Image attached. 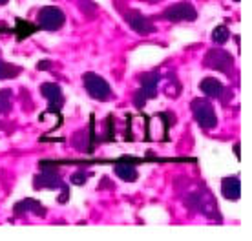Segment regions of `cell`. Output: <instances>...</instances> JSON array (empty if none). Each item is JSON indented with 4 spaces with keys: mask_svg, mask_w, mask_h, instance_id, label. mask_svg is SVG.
Masks as SVG:
<instances>
[{
    "mask_svg": "<svg viewBox=\"0 0 252 241\" xmlns=\"http://www.w3.org/2000/svg\"><path fill=\"white\" fill-rule=\"evenodd\" d=\"M185 205L187 209L192 210V212H197V214H203V216L210 217V219H218L221 221V214L220 209H218V203H216L214 196L205 188V186H197L195 190H190L185 197Z\"/></svg>",
    "mask_w": 252,
    "mask_h": 241,
    "instance_id": "obj_1",
    "label": "cell"
},
{
    "mask_svg": "<svg viewBox=\"0 0 252 241\" xmlns=\"http://www.w3.org/2000/svg\"><path fill=\"white\" fill-rule=\"evenodd\" d=\"M38 172L33 178V188L35 190H61L64 186V181L61 178V170L55 163L51 161H40Z\"/></svg>",
    "mask_w": 252,
    "mask_h": 241,
    "instance_id": "obj_2",
    "label": "cell"
},
{
    "mask_svg": "<svg viewBox=\"0 0 252 241\" xmlns=\"http://www.w3.org/2000/svg\"><path fill=\"white\" fill-rule=\"evenodd\" d=\"M159 81H161V73L159 70L156 71H148V73H143L139 77V84L141 88L133 93V106L137 110H141L145 106V102L148 99H156L159 91Z\"/></svg>",
    "mask_w": 252,
    "mask_h": 241,
    "instance_id": "obj_3",
    "label": "cell"
},
{
    "mask_svg": "<svg viewBox=\"0 0 252 241\" xmlns=\"http://www.w3.org/2000/svg\"><path fill=\"white\" fill-rule=\"evenodd\" d=\"M192 114H194L195 122L203 128V130H214L218 126V115H216V110L212 106V102L208 99H194L192 104Z\"/></svg>",
    "mask_w": 252,
    "mask_h": 241,
    "instance_id": "obj_4",
    "label": "cell"
},
{
    "mask_svg": "<svg viewBox=\"0 0 252 241\" xmlns=\"http://www.w3.org/2000/svg\"><path fill=\"white\" fill-rule=\"evenodd\" d=\"M82 84L90 93V97L95 101H108L112 97V88H110L108 81L94 71H86L82 75Z\"/></svg>",
    "mask_w": 252,
    "mask_h": 241,
    "instance_id": "obj_5",
    "label": "cell"
},
{
    "mask_svg": "<svg viewBox=\"0 0 252 241\" xmlns=\"http://www.w3.org/2000/svg\"><path fill=\"white\" fill-rule=\"evenodd\" d=\"M66 22V15L57 6H44L37 13V26L38 30L44 31H59Z\"/></svg>",
    "mask_w": 252,
    "mask_h": 241,
    "instance_id": "obj_6",
    "label": "cell"
},
{
    "mask_svg": "<svg viewBox=\"0 0 252 241\" xmlns=\"http://www.w3.org/2000/svg\"><path fill=\"white\" fill-rule=\"evenodd\" d=\"M203 64L210 68V70H218L225 75H230V70L234 66V57L225 50H220V48H212V50L207 51L205 55V60Z\"/></svg>",
    "mask_w": 252,
    "mask_h": 241,
    "instance_id": "obj_7",
    "label": "cell"
},
{
    "mask_svg": "<svg viewBox=\"0 0 252 241\" xmlns=\"http://www.w3.org/2000/svg\"><path fill=\"white\" fill-rule=\"evenodd\" d=\"M161 17L168 22H194L197 19V11L190 2H176L166 7Z\"/></svg>",
    "mask_w": 252,
    "mask_h": 241,
    "instance_id": "obj_8",
    "label": "cell"
},
{
    "mask_svg": "<svg viewBox=\"0 0 252 241\" xmlns=\"http://www.w3.org/2000/svg\"><path fill=\"white\" fill-rule=\"evenodd\" d=\"M123 15H125V20L126 24L130 26V30L135 31L137 35H150V33H154L158 30L154 26V22L148 17H145L139 9H126Z\"/></svg>",
    "mask_w": 252,
    "mask_h": 241,
    "instance_id": "obj_9",
    "label": "cell"
},
{
    "mask_svg": "<svg viewBox=\"0 0 252 241\" xmlns=\"http://www.w3.org/2000/svg\"><path fill=\"white\" fill-rule=\"evenodd\" d=\"M40 93L48 101V112L50 114H61L64 106V95L61 86L55 83H44L40 86Z\"/></svg>",
    "mask_w": 252,
    "mask_h": 241,
    "instance_id": "obj_10",
    "label": "cell"
},
{
    "mask_svg": "<svg viewBox=\"0 0 252 241\" xmlns=\"http://www.w3.org/2000/svg\"><path fill=\"white\" fill-rule=\"evenodd\" d=\"M24 212H33V214H37L40 217H44L48 214L46 207H42V203L37 201V199H33V197H28V199H22L19 203H15V207H13V214L15 216H22Z\"/></svg>",
    "mask_w": 252,
    "mask_h": 241,
    "instance_id": "obj_11",
    "label": "cell"
},
{
    "mask_svg": "<svg viewBox=\"0 0 252 241\" xmlns=\"http://www.w3.org/2000/svg\"><path fill=\"white\" fill-rule=\"evenodd\" d=\"M221 196L230 201H238L241 197V183L238 176H228L221 179Z\"/></svg>",
    "mask_w": 252,
    "mask_h": 241,
    "instance_id": "obj_12",
    "label": "cell"
},
{
    "mask_svg": "<svg viewBox=\"0 0 252 241\" xmlns=\"http://www.w3.org/2000/svg\"><path fill=\"white\" fill-rule=\"evenodd\" d=\"M114 172L117 178L126 181V183H133V181H137V178H139L137 166L132 165V163L126 161V159H123V161H119V163H115Z\"/></svg>",
    "mask_w": 252,
    "mask_h": 241,
    "instance_id": "obj_13",
    "label": "cell"
},
{
    "mask_svg": "<svg viewBox=\"0 0 252 241\" xmlns=\"http://www.w3.org/2000/svg\"><path fill=\"white\" fill-rule=\"evenodd\" d=\"M199 90L207 97H210V99H221L223 91H225V86L216 77H205L201 83H199Z\"/></svg>",
    "mask_w": 252,
    "mask_h": 241,
    "instance_id": "obj_14",
    "label": "cell"
},
{
    "mask_svg": "<svg viewBox=\"0 0 252 241\" xmlns=\"http://www.w3.org/2000/svg\"><path fill=\"white\" fill-rule=\"evenodd\" d=\"M22 73V68L17 64H9L0 60V81H6V79H15Z\"/></svg>",
    "mask_w": 252,
    "mask_h": 241,
    "instance_id": "obj_15",
    "label": "cell"
},
{
    "mask_svg": "<svg viewBox=\"0 0 252 241\" xmlns=\"http://www.w3.org/2000/svg\"><path fill=\"white\" fill-rule=\"evenodd\" d=\"M13 108V91L9 88L0 90V114H9Z\"/></svg>",
    "mask_w": 252,
    "mask_h": 241,
    "instance_id": "obj_16",
    "label": "cell"
},
{
    "mask_svg": "<svg viewBox=\"0 0 252 241\" xmlns=\"http://www.w3.org/2000/svg\"><path fill=\"white\" fill-rule=\"evenodd\" d=\"M17 28H15V31H17V38H19V42L20 40H24V37H28V35H32L33 31H37L38 30V26H33L30 24V22H26V20L22 19H17Z\"/></svg>",
    "mask_w": 252,
    "mask_h": 241,
    "instance_id": "obj_17",
    "label": "cell"
},
{
    "mask_svg": "<svg viewBox=\"0 0 252 241\" xmlns=\"http://www.w3.org/2000/svg\"><path fill=\"white\" fill-rule=\"evenodd\" d=\"M228 38H230V31H228L227 26H218L214 31H212V40H214L218 46H223L225 42H227Z\"/></svg>",
    "mask_w": 252,
    "mask_h": 241,
    "instance_id": "obj_18",
    "label": "cell"
},
{
    "mask_svg": "<svg viewBox=\"0 0 252 241\" xmlns=\"http://www.w3.org/2000/svg\"><path fill=\"white\" fill-rule=\"evenodd\" d=\"M94 176V172L92 170H86V168H81V170H77L73 176H71V183L77 184V186H81V184H84L86 181H88L90 178Z\"/></svg>",
    "mask_w": 252,
    "mask_h": 241,
    "instance_id": "obj_19",
    "label": "cell"
},
{
    "mask_svg": "<svg viewBox=\"0 0 252 241\" xmlns=\"http://www.w3.org/2000/svg\"><path fill=\"white\" fill-rule=\"evenodd\" d=\"M77 4L81 7V11L84 13V17L94 19L95 15H97V6H95L94 2H90V0H77Z\"/></svg>",
    "mask_w": 252,
    "mask_h": 241,
    "instance_id": "obj_20",
    "label": "cell"
},
{
    "mask_svg": "<svg viewBox=\"0 0 252 241\" xmlns=\"http://www.w3.org/2000/svg\"><path fill=\"white\" fill-rule=\"evenodd\" d=\"M61 192H63V194H61V197H59V203L66 205V203H68V197H69V186H68V184L64 183V186L61 188Z\"/></svg>",
    "mask_w": 252,
    "mask_h": 241,
    "instance_id": "obj_21",
    "label": "cell"
},
{
    "mask_svg": "<svg viewBox=\"0 0 252 241\" xmlns=\"http://www.w3.org/2000/svg\"><path fill=\"white\" fill-rule=\"evenodd\" d=\"M114 186H115V184L112 183L110 179H108V178H102L101 183H99V190H101V188H114Z\"/></svg>",
    "mask_w": 252,
    "mask_h": 241,
    "instance_id": "obj_22",
    "label": "cell"
},
{
    "mask_svg": "<svg viewBox=\"0 0 252 241\" xmlns=\"http://www.w3.org/2000/svg\"><path fill=\"white\" fill-rule=\"evenodd\" d=\"M53 64L50 62V60H40V62H37V70L40 71H46V70H50Z\"/></svg>",
    "mask_w": 252,
    "mask_h": 241,
    "instance_id": "obj_23",
    "label": "cell"
},
{
    "mask_svg": "<svg viewBox=\"0 0 252 241\" xmlns=\"http://www.w3.org/2000/svg\"><path fill=\"white\" fill-rule=\"evenodd\" d=\"M234 153H236V157L241 159V152H240V143H236L234 145Z\"/></svg>",
    "mask_w": 252,
    "mask_h": 241,
    "instance_id": "obj_24",
    "label": "cell"
},
{
    "mask_svg": "<svg viewBox=\"0 0 252 241\" xmlns=\"http://www.w3.org/2000/svg\"><path fill=\"white\" fill-rule=\"evenodd\" d=\"M9 0H0V6H4V4H7Z\"/></svg>",
    "mask_w": 252,
    "mask_h": 241,
    "instance_id": "obj_25",
    "label": "cell"
},
{
    "mask_svg": "<svg viewBox=\"0 0 252 241\" xmlns=\"http://www.w3.org/2000/svg\"><path fill=\"white\" fill-rule=\"evenodd\" d=\"M234 2H240V0H234Z\"/></svg>",
    "mask_w": 252,
    "mask_h": 241,
    "instance_id": "obj_26",
    "label": "cell"
},
{
    "mask_svg": "<svg viewBox=\"0 0 252 241\" xmlns=\"http://www.w3.org/2000/svg\"><path fill=\"white\" fill-rule=\"evenodd\" d=\"M0 53H2V51H0Z\"/></svg>",
    "mask_w": 252,
    "mask_h": 241,
    "instance_id": "obj_27",
    "label": "cell"
}]
</instances>
